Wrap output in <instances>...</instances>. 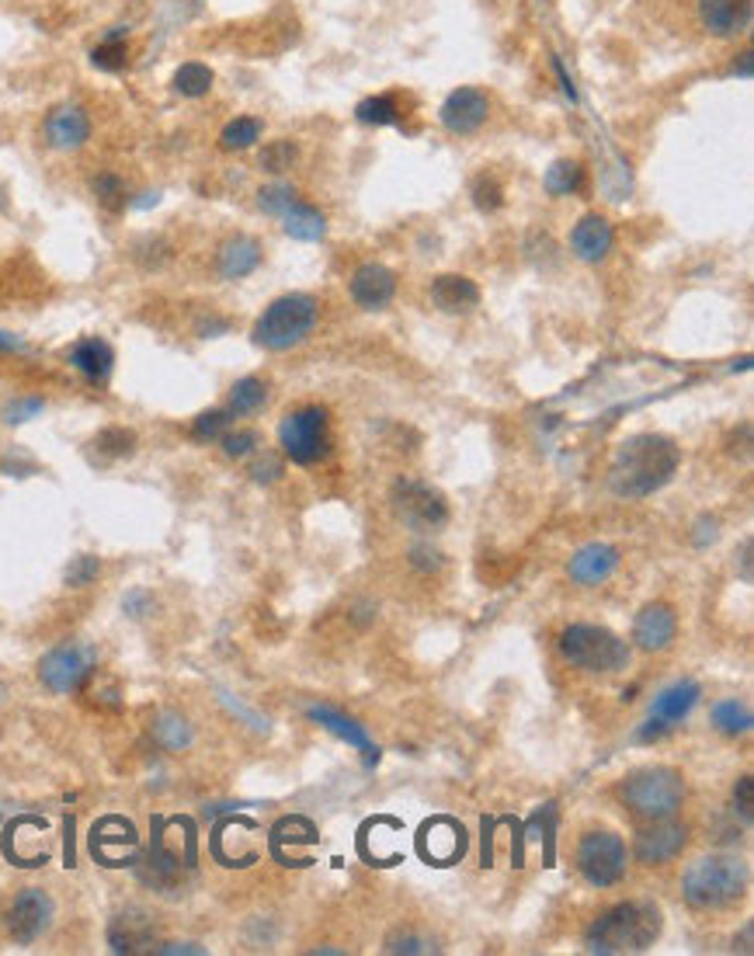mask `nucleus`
<instances>
[{"label":"nucleus","instance_id":"obj_22","mask_svg":"<svg viewBox=\"0 0 754 956\" xmlns=\"http://www.w3.org/2000/svg\"><path fill=\"white\" fill-rule=\"evenodd\" d=\"M70 366L87 383H108V376L116 369V351L101 338H84L70 348Z\"/></svg>","mask_w":754,"mask_h":956},{"label":"nucleus","instance_id":"obj_35","mask_svg":"<svg viewBox=\"0 0 754 956\" xmlns=\"http://www.w3.org/2000/svg\"><path fill=\"white\" fill-rule=\"evenodd\" d=\"M296 157H299V150H296L293 140H272L269 146L261 150L258 164H261L264 171H272V174H282V171H289V167L296 164Z\"/></svg>","mask_w":754,"mask_h":956},{"label":"nucleus","instance_id":"obj_51","mask_svg":"<svg viewBox=\"0 0 754 956\" xmlns=\"http://www.w3.org/2000/svg\"><path fill=\"white\" fill-rule=\"evenodd\" d=\"M741 953H751V922H747L744 932H741Z\"/></svg>","mask_w":754,"mask_h":956},{"label":"nucleus","instance_id":"obj_12","mask_svg":"<svg viewBox=\"0 0 754 956\" xmlns=\"http://www.w3.org/2000/svg\"><path fill=\"white\" fill-rule=\"evenodd\" d=\"M487 116H491V98H487L480 87H459V91L446 98V105H441V112H438L441 126L456 132V137H473L487 122Z\"/></svg>","mask_w":754,"mask_h":956},{"label":"nucleus","instance_id":"obj_15","mask_svg":"<svg viewBox=\"0 0 754 956\" xmlns=\"http://www.w3.org/2000/svg\"><path fill=\"white\" fill-rule=\"evenodd\" d=\"M685 841H689V828L678 825L671 817H664V821H654V828L636 835L633 852L643 866H664L685 849Z\"/></svg>","mask_w":754,"mask_h":956},{"label":"nucleus","instance_id":"obj_49","mask_svg":"<svg viewBox=\"0 0 754 956\" xmlns=\"http://www.w3.org/2000/svg\"><path fill=\"white\" fill-rule=\"evenodd\" d=\"M153 953H203V946H195V943H167V946H157Z\"/></svg>","mask_w":754,"mask_h":956},{"label":"nucleus","instance_id":"obj_5","mask_svg":"<svg viewBox=\"0 0 754 956\" xmlns=\"http://www.w3.org/2000/svg\"><path fill=\"white\" fill-rule=\"evenodd\" d=\"M619 796L626 800V807L636 817L664 821V817H675L681 811L685 780H681V772L671 765H647V769H636L626 775L623 786H619Z\"/></svg>","mask_w":754,"mask_h":956},{"label":"nucleus","instance_id":"obj_3","mask_svg":"<svg viewBox=\"0 0 754 956\" xmlns=\"http://www.w3.org/2000/svg\"><path fill=\"white\" fill-rule=\"evenodd\" d=\"M747 862L737 856H702L681 877V894L696 911H723L747 891Z\"/></svg>","mask_w":754,"mask_h":956},{"label":"nucleus","instance_id":"obj_31","mask_svg":"<svg viewBox=\"0 0 754 956\" xmlns=\"http://www.w3.org/2000/svg\"><path fill=\"white\" fill-rule=\"evenodd\" d=\"M264 132V122L254 119V116H237L223 126V132H219V146L223 150H251Z\"/></svg>","mask_w":754,"mask_h":956},{"label":"nucleus","instance_id":"obj_48","mask_svg":"<svg viewBox=\"0 0 754 956\" xmlns=\"http://www.w3.org/2000/svg\"><path fill=\"white\" fill-rule=\"evenodd\" d=\"M146 609H150V595L132 591V595L125 598V612H129V616H143Z\"/></svg>","mask_w":754,"mask_h":956},{"label":"nucleus","instance_id":"obj_1","mask_svg":"<svg viewBox=\"0 0 754 956\" xmlns=\"http://www.w3.org/2000/svg\"><path fill=\"white\" fill-rule=\"evenodd\" d=\"M681 466V449L675 446V438L668 435H630L626 442H619V449L609 466V487L612 495L640 501L657 495L660 487H668L671 477Z\"/></svg>","mask_w":754,"mask_h":956},{"label":"nucleus","instance_id":"obj_39","mask_svg":"<svg viewBox=\"0 0 754 956\" xmlns=\"http://www.w3.org/2000/svg\"><path fill=\"white\" fill-rule=\"evenodd\" d=\"M95 446H98V453L119 459V456H129L132 449H136V435H132L129 428H105L95 438Z\"/></svg>","mask_w":754,"mask_h":956},{"label":"nucleus","instance_id":"obj_43","mask_svg":"<svg viewBox=\"0 0 754 956\" xmlns=\"http://www.w3.org/2000/svg\"><path fill=\"white\" fill-rule=\"evenodd\" d=\"M254 446H258V435H254V432H227V435H223V453L233 456V459L254 453Z\"/></svg>","mask_w":754,"mask_h":956},{"label":"nucleus","instance_id":"obj_21","mask_svg":"<svg viewBox=\"0 0 754 956\" xmlns=\"http://www.w3.org/2000/svg\"><path fill=\"white\" fill-rule=\"evenodd\" d=\"M699 696H702V685L692 682V678H681V682L664 685L660 693L654 696V703H651V717H657V720L675 727V724H681L685 717L692 714Z\"/></svg>","mask_w":754,"mask_h":956},{"label":"nucleus","instance_id":"obj_8","mask_svg":"<svg viewBox=\"0 0 754 956\" xmlns=\"http://www.w3.org/2000/svg\"><path fill=\"white\" fill-rule=\"evenodd\" d=\"M393 511L407 529L414 532H435L449 522V501L438 487L425 484V480H414V477H401L393 484L390 491Z\"/></svg>","mask_w":754,"mask_h":956},{"label":"nucleus","instance_id":"obj_52","mask_svg":"<svg viewBox=\"0 0 754 956\" xmlns=\"http://www.w3.org/2000/svg\"><path fill=\"white\" fill-rule=\"evenodd\" d=\"M14 348H18V341L11 335H0V351H14Z\"/></svg>","mask_w":754,"mask_h":956},{"label":"nucleus","instance_id":"obj_53","mask_svg":"<svg viewBox=\"0 0 754 956\" xmlns=\"http://www.w3.org/2000/svg\"><path fill=\"white\" fill-rule=\"evenodd\" d=\"M0 696H4V688H0Z\"/></svg>","mask_w":754,"mask_h":956},{"label":"nucleus","instance_id":"obj_6","mask_svg":"<svg viewBox=\"0 0 754 956\" xmlns=\"http://www.w3.org/2000/svg\"><path fill=\"white\" fill-rule=\"evenodd\" d=\"M560 654L570 669L581 672H623L630 669V643L594 622H570L560 633Z\"/></svg>","mask_w":754,"mask_h":956},{"label":"nucleus","instance_id":"obj_7","mask_svg":"<svg viewBox=\"0 0 754 956\" xmlns=\"http://www.w3.org/2000/svg\"><path fill=\"white\" fill-rule=\"evenodd\" d=\"M278 446L296 466H314L330 453V421L324 408H299L282 417Z\"/></svg>","mask_w":754,"mask_h":956},{"label":"nucleus","instance_id":"obj_46","mask_svg":"<svg viewBox=\"0 0 754 956\" xmlns=\"http://www.w3.org/2000/svg\"><path fill=\"white\" fill-rule=\"evenodd\" d=\"M664 734H671V724H664V720L651 717L647 724H643V727L636 730V741H640V745H651V741H660Z\"/></svg>","mask_w":754,"mask_h":956},{"label":"nucleus","instance_id":"obj_10","mask_svg":"<svg viewBox=\"0 0 754 956\" xmlns=\"http://www.w3.org/2000/svg\"><path fill=\"white\" fill-rule=\"evenodd\" d=\"M95 672V651L84 643H59L39 661V682L50 693H77V688Z\"/></svg>","mask_w":754,"mask_h":956},{"label":"nucleus","instance_id":"obj_27","mask_svg":"<svg viewBox=\"0 0 754 956\" xmlns=\"http://www.w3.org/2000/svg\"><path fill=\"white\" fill-rule=\"evenodd\" d=\"M212 84H216V74L209 70L206 63H182L174 70V77H171V87L182 98H206L209 91H212Z\"/></svg>","mask_w":754,"mask_h":956},{"label":"nucleus","instance_id":"obj_34","mask_svg":"<svg viewBox=\"0 0 754 956\" xmlns=\"http://www.w3.org/2000/svg\"><path fill=\"white\" fill-rule=\"evenodd\" d=\"M153 734H157V741L167 751H182V748L192 745V724L185 717H177V714H164L157 724H153Z\"/></svg>","mask_w":754,"mask_h":956},{"label":"nucleus","instance_id":"obj_25","mask_svg":"<svg viewBox=\"0 0 754 956\" xmlns=\"http://www.w3.org/2000/svg\"><path fill=\"white\" fill-rule=\"evenodd\" d=\"M431 300L438 309H446V314H466V309H473L480 303V289L466 275H438L431 282Z\"/></svg>","mask_w":754,"mask_h":956},{"label":"nucleus","instance_id":"obj_11","mask_svg":"<svg viewBox=\"0 0 754 956\" xmlns=\"http://www.w3.org/2000/svg\"><path fill=\"white\" fill-rule=\"evenodd\" d=\"M53 922V898L39 887H25L8 908V936L18 946H32Z\"/></svg>","mask_w":754,"mask_h":956},{"label":"nucleus","instance_id":"obj_33","mask_svg":"<svg viewBox=\"0 0 754 956\" xmlns=\"http://www.w3.org/2000/svg\"><path fill=\"white\" fill-rule=\"evenodd\" d=\"M91 63L98 66V70L105 74H122L129 66V50L125 42L119 35H108L105 42H98V46L91 50Z\"/></svg>","mask_w":754,"mask_h":956},{"label":"nucleus","instance_id":"obj_32","mask_svg":"<svg viewBox=\"0 0 754 956\" xmlns=\"http://www.w3.org/2000/svg\"><path fill=\"white\" fill-rule=\"evenodd\" d=\"M354 116H359V122H365V126H393L396 119H401V105H396L393 95H375L354 108Z\"/></svg>","mask_w":754,"mask_h":956},{"label":"nucleus","instance_id":"obj_4","mask_svg":"<svg viewBox=\"0 0 754 956\" xmlns=\"http://www.w3.org/2000/svg\"><path fill=\"white\" fill-rule=\"evenodd\" d=\"M320 303L309 293H285L275 303L264 306V314L254 321L251 338L264 351H289L303 345L317 330Z\"/></svg>","mask_w":754,"mask_h":956},{"label":"nucleus","instance_id":"obj_30","mask_svg":"<svg viewBox=\"0 0 754 956\" xmlns=\"http://www.w3.org/2000/svg\"><path fill=\"white\" fill-rule=\"evenodd\" d=\"M581 185H584V167L578 161H557L553 167H546V174H543V188L553 198L573 195Z\"/></svg>","mask_w":754,"mask_h":956},{"label":"nucleus","instance_id":"obj_44","mask_svg":"<svg viewBox=\"0 0 754 956\" xmlns=\"http://www.w3.org/2000/svg\"><path fill=\"white\" fill-rule=\"evenodd\" d=\"M734 811H741V817L751 825V814H754V780L751 775H741L737 786H734Z\"/></svg>","mask_w":754,"mask_h":956},{"label":"nucleus","instance_id":"obj_41","mask_svg":"<svg viewBox=\"0 0 754 956\" xmlns=\"http://www.w3.org/2000/svg\"><path fill=\"white\" fill-rule=\"evenodd\" d=\"M98 574H101L98 557H91V553H80V557H74L70 567H66V585H70V588H84V585H91Z\"/></svg>","mask_w":754,"mask_h":956},{"label":"nucleus","instance_id":"obj_17","mask_svg":"<svg viewBox=\"0 0 754 956\" xmlns=\"http://www.w3.org/2000/svg\"><path fill=\"white\" fill-rule=\"evenodd\" d=\"M619 561H623V553H619L612 543H588L570 557L567 574H570L573 585L594 588V585L609 582V577L619 571Z\"/></svg>","mask_w":754,"mask_h":956},{"label":"nucleus","instance_id":"obj_50","mask_svg":"<svg viewBox=\"0 0 754 956\" xmlns=\"http://www.w3.org/2000/svg\"><path fill=\"white\" fill-rule=\"evenodd\" d=\"M741 577L751 582V540H744V546H741Z\"/></svg>","mask_w":754,"mask_h":956},{"label":"nucleus","instance_id":"obj_40","mask_svg":"<svg viewBox=\"0 0 754 956\" xmlns=\"http://www.w3.org/2000/svg\"><path fill=\"white\" fill-rule=\"evenodd\" d=\"M438 946L428 939V936H417V932L411 928H401L393 932V936L386 939V953H407V956H420V953H435Z\"/></svg>","mask_w":754,"mask_h":956},{"label":"nucleus","instance_id":"obj_18","mask_svg":"<svg viewBox=\"0 0 754 956\" xmlns=\"http://www.w3.org/2000/svg\"><path fill=\"white\" fill-rule=\"evenodd\" d=\"M396 296V275L380 261L359 264L351 275V300L362 309H383Z\"/></svg>","mask_w":754,"mask_h":956},{"label":"nucleus","instance_id":"obj_2","mask_svg":"<svg viewBox=\"0 0 754 956\" xmlns=\"http://www.w3.org/2000/svg\"><path fill=\"white\" fill-rule=\"evenodd\" d=\"M660 908L651 901H623L609 908L584 932V949L598 956H623V953H643L660 939Z\"/></svg>","mask_w":754,"mask_h":956},{"label":"nucleus","instance_id":"obj_16","mask_svg":"<svg viewBox=\"0 0 754 956\" xmlns=\"http://www.w3.org/2000/svg\"><path fill=\"white\" fill-rule=\"evenodd\" d=\"M42 137L53 150H80L91 140V116L80 105H56L42 122Z\"/></svg>","mask_w":754,"mask_h":956},{"label":"nucleus","instance_id":"obj_45","mask_svg":"<svg viewBox=\"0 0 754 956\" xmlns=\"http://www.w3.org/2000/svg\"><path fill=\"white\" fill-rule=\"evenodd\" d=\"M251 477H254L258 484H275V480L282 477V459H278V456H261V459H254Z\"/></svg>","mask_w":754,"mask_h":956},{"label":"nucleus","instance_id":"obj_38","mask_svg":"<svg viewBox=\"0 0 754 956\" xmlns=\"http://www.w3.org/2000/svg\"><path fill=\"white\" fill-rule=\"evenodd\" d=\"M296 188L293 185H269L258 192V206L269 213V216H285V209H289L296 203Z\"/></svg>","mask_w":754,"mask_h":956},{"label":"nucleus","instance_id":"obj_9","mask_svg":"<svg viewBox=\"0 0 754 956\" xmlns=\"http://www.w3.org/2000/svg\"><path fill=\"white\" fill-rule=\"evenodd\" d=\"M578 870L591 887H615L626 877V841L615 832H588L578 845Z\"/></svg>","mask_w":754,"mask_h":956},{"label":"nucleus","instance_id":"obj_26","mask_svg":"<svg viewBox=\"0 0 754 956\" xmlns=\"http://www.w3.org/2000/svg\"><path fill=\"white\" fill-rule=\"evenodd\" d=\"M282 227H285V233H289V237L314 243V240H320V237L327 233V219H324V213H320L317 206L299 203V198H296V203L285 209Z\"/></svg>","mask_w":754,"mask_h":956},{"label":"nucleus","instance_id":"obj_20","mask_svg":"<svg viewBox=\"0 0 754 956\" xmlns=\"http://www.w3.org/2000/svg\"><path fill=\"white\" fill-rule=\"evenodd\" d=\"M612 243H615L612 224H609L605 216H598V213H588L581 224L573 227V233H570V251H573V258H581V261H588V264L605 261L609 251H612Z\"/></svg>","mask_w":754,"mask_h":956},{"label":"nucleus","instance_id":"obj_13","mask_svg":"<svg viewBox=\"0 0 754 956\" xmlns=\"http://www.w3.org/2000/svg\"><path fill=\"white\" fill-rule=\"evenodd\" d=\"M678 637V616L671 606L664 602H651L643 606L633 619V643L640 651L657 654V651H668Z\"/></svg>","mask_w":754,"mask_h":956},{"label":"nucleus","instance_id":"obj_28","mask_svg":"<svg viewBox=\"0 0 754 956\" xmlns=\"http://www.w3.org/2000/svg\"><path fill=\"white\" fill-rule=\"evenodd\" d=\"M264 400H269V383L258 380V376H243V380H237L230 390L227 411L237 417H248V414H258L264 408Z\"/></svg>","mask_w":754,"mask_h":956},{"label":"nucleus","instance_id":"obj_37","mask_svg":"<svg viewBox=\"0 0 754 956\" xmlns=\"http://www.w3.org/2000/svg\"><path fill=\"white\" fill-rule=\"evenodd\" d=\"M230 417H233L230 411H206V414H198L195 425H192V438H198V442L223 438L227 428H230Z\"/></svg>","mask_w":754,"mask_h":956},{"label":"nucleus","instance_id":"obj_36","mask_svg":"<svg viewBox=\"0 0 754 956\" xmlns=\"http://www.w3.org/2000/svg\"><path fill=\"white\" fill-rule=\"evenodd\" d=\"M470 195H473V206L480 213H498L501 203H504V188H501V182L494 174H480L473 182V188H470Z\"/></svg>","mask_w":754,"mask_h":956},{"label":"nucleus","instance_id":"obj_14","mask_svg":"<svg viewBox=\"0 0 754 956\" xmlns=\"http://www.w3.org/2000/svg\"><path fill=\"white\" fill-rule=\"evenodd\" d=\"M306 717L314 724H320L324 730L335 734L338 741L351 745L354 751H362L365 769L380 765V748H375V741L369 738V730L359 720H351L348 714H341V709H335V706H306Z\"/></svg>","mask_w":754,"mask_h":956},{"label":"nucleus","instance_id":"obj_29","mask_svg":"<svg viewBox=\"0 0 754 956\" xmlns=\"http://www.w3.org/2000/svg\"><path fill=\"white\" fill-rule=\"evenodd\" d=\"M754 724L751 717V706L741 703V699H723L713 706V727L720 734H726V738H741V734H747Z\"/></svg>","mask_w":754,"mask_h":956},{"label":"nucleus","instance_id":"obj_42","mask_svg":"<svg viewBox=\"0 0 754 956\" xmlns=\"http://www.w3.org/2000/svg\"><path fill=\"white\" fill-rule=\"evenodd\" d=\"M95 195H98V203H101V206L119 209V206L125 203V185H122V177H116V174H98V177H95Z\"/></svg>","mask_w":754,"mask_h":956},{"label":"nucleus","instance_id":"obj_19","mask_svg":"<svg viewBox=\"0 0 754 956\" xmlns=\"http://www.w3.org/2000/svg\"><path fill=\"white\" fill-rule=\"evenodd\" d=\"M699 18L717 39H734L751 25V0H699Z\"/></svg>","mask_w":754,"mask_h":956},{"label":"nucleus","instance_id":"obj_24","mask_svg":"<svg viewBox=\"0 0 754 956\" xmlns=\"http://www.w3.org/2000/svg\"><path fill=\"white\" fill-rule=\"evenodd\" d=\"M261 264V243L248 233H237L230 237L223 248H219V258H216V269L223 279H243L251 275L254 269Z\"/></svg>","mask_w":754,"mask_h":956},{"label":"nucleus","instance_id":"obj_47","mask_svg":"<svg viewBox=\"0 0 754 956\" xmlns=\"http://www.w3.org/2000/svg\"><path fill=\"white\" fill-rule=\"evenodd\" d=\"M42 411V400H21V404H11L8 408V421H25V417H32V414H39Z\"/></svg>","mask_w":754,"mask_h":956},{"label":"nucleus","instance_id":"obj_23","mask_svg":"<svg viewBox=\"0 0 754 956\" xmlns=\"http://www.w3.org/2000/svg\"><path fill=\"white\" fill-rule=\"evenodd\" d=\"M108 946L116 953H140L153 946V922L143 911H122L108 925Z\"/></svg>","mask_w":754,"mask_h":956}]
</instances>
